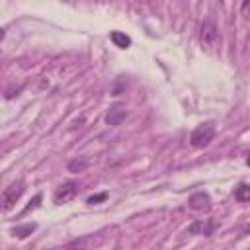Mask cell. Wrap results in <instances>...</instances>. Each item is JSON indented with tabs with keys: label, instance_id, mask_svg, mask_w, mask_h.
Returning <instances> with one entry per match:
<instances>
[{
	"label": "cell",
	"instance_id": "1",
	"mask_svg": "<svg viewBox=\"0 0 250 250\" xmlns=\"http://www.w3.org/2000/svg\"><path fill=\"white\" fill-rule=\"evenodd\" d=\"M215 137V123L213 121H206L202 125H197L191 135H190V145L195 148H204L207 147Z\"/></svg>",
	"mask_w": 250,
	"mask_h": 250
},
{
	"label": "cell",
	"instance_id": "2",
	"mask_svg": "<svg viewBox=\"0 0 250 250\" xmlns=\"http://www.w3.org/2000/svg\"><path fill=\"white\" fill-rule=\"evenodd\" d=\"M22 193H24V182L22 180L10 184L2 191V195H0V211H10L18 204V199L22 197Z\"/></svg>",
	"mask_w": 250,
	"mask_h": 250
},
{
	"label": "cell",
	"instance_id": "3",
	"mask_svg": "<svg viewBox=\"0 0 250 250\" xmlns=\"http://www.w3.org/2000/svg\"><path fill=\"white\" fill-rule=\"evenodd\" d=\"M199 39H202V45L213 49L219 45L221 35H219V28L213 22H204L202 24V33H199Z\"/></svg>",
	"mask_w": 250,
	"mask_h": 250
},
{
	"label": "cell",
	"instance_id": "4",
	"mask_svg": "<svg viewBox=\"0 0 250 250\" xmlns=\"http://www.w3.org/2000/svg\"><path fill=\"white\" fill-rule=\"evenodd\" d=\"M76 193H78V184H76V182H65V184L59 186V190L55 191L53 202H55L57 206L69 204V202H73V199L76 197Z\"/></svg>",
	"mask_w": 250,
	"mask_h": 250
},
{
	"label": "cell",
	"instance_id": "5",
	"mask_svg": "<svg viewBox=\"0 0 250 250\" xmlns=\"http://www.w3.org/2000/svg\"><path fill=\"white\" fill-rule=\"evenodd\" d=\"M125 118H127V110L121 104H114L110 108L108 116H106V123L112 125V127H116V125H121L125 121Z\"/></svg>",
	"mask_w": 250,
	"mask_h": 250
},
{
	"label": "cell",
	"instance_id": "6",
	"mask_svg": "<svg viewBox=\"0 0 250 250\" xmlns=\"http://www.w3.org/2000/svg\"><path fill=\"white\" fill-rule=\"evenodd\" d=\"M190 207L195 209V211H207V209L211 207V199H209L207 193L197 191V193H193V195L190 197Z\"/></svg>",
	"mask_w": 250,
	"mask_h": 250
},
{
	"label": "cell",
	"instance_id": "7",
	"mask_svg": "<svg viewBox=\"0 0 250 250\" xmlns=\"http://www.w3.org/2000/svg\"><path fill=\"white\" fill-rule=\"evenodd\" d=\"M110 39H112V43H114L116 47H119V49L131 47V37L125 35L123 31H112V33H110Z\"/></svg>",
	"mask_w": 250,
	"mask_h": 250
},
{
	"label": "cell",
	"instance_id": "8",
	"mask_svg": "<svg viewBox=\"0 0 250 250\" xmlns=\"http://www.w3.org/2000/svg\"><path fill=\"white\" fill-rule=\"evenodd\" d=\"M35 229H37V225H35V223H26V225L14 227V229H12V235H14V236H18V238H28Z\"/></svg>",
	"mask_w": 250,
	"mask_h": 250
},
{
	"label": "cell",
	"instance_id": "9",
	"mask_svg": "<svg viewBox=\"0 0 250 250\" xmlns=\"http://www.w3.org/2000/svg\"><path fill=\"white\" fill-rule=\"evenodd\" d=\"M67 168H69V172H73V174L84 172V170L88 168V161H86V159H74V161H71V162L67 164Z\"/></svg>",
	"mask_w": 250,
	"mask_h": 250
},
{
	"label": "cell",
	"instance_id": "10",
	"mask_svg": "<svg viewBox=\"0 0 250 250\" xmlns=\"http://www.w3.org/2000/svg\"><path fill=\"white\" fill-rule=\"evenodd\" d=\"M235 197L238 199V202L246 204L248 199H250V186H248V184H240V186L235 190Z\"/></svg>",
	"mask_w": 250,
	"mask_h": 250
},
{
	"label": "cell",
	"instance_id": "11",
	"mask_svg": "<svg viewBox=\"0 0 250 250\" xmlns=\"http://www.w3.org/2000/svg\"><path fill=\"white\" fill-rule=\"evenodd\" d=\"M213 229H215V223H207V225H204V223H195L193 227H190V233H202V235H211L213 233Z\"/></svg>",
	"mask_w": 250,
	"mask_h": 250
},
{
	"label": "cell",
	"instance_id": "12",
	"mask_svg": "<svg viewBox=\"0 0 250 250\" xmlns=\"http://www.w3.org/2000/svg\"><path fill=\"white\" fill-rule=\"evenodd\" d=\"M41 199H43V195H41V193H37V195L31 199V202H29V206H28V207L22 211V215H26V213H29V211L37 209V207H39V204H41Z\"/></svg>",
	"mask_w": 250,
	"mask_h": 250
},
{
	"label": "cell",
	"instance_id": "13",
	"mask_svg": "<svg viewBox=\"0 0 250 250\" xmlns=\"http://www.w3.org/2000/svg\"><path fill=\"white\" fill-rule=\"evenodd\" d=\"M106 199H108V191H102V193H96V195H90V197L86 199V204L94 206V204H100V202H106Z\"/></svg>",
	"mask_w": 250,
	"mask_h": 250
},
{
	"label": "cell",
	"instance_id": "14",
	"mask_svg": "<svg viewBox=\"0 0 250 250\" xmlns=\"http://www.w3.org/2000/svg\"><path fill=\"white\" fill-rule=\"evenodd\" d=\"M246 12H248V0H244V2H242V14L246 16Z\"/></svg>",
	"mask_w": 250,
	"mask_h": 250
},
{
	"label": "cell",
	"instance_id": "15",
	"mask_svg": "<svg viewBox=\"0 0 250 250\" xmlns=\"http://www.w3.org/2000/svg\"><path fill=\"white\" fill-rule=\"evenodd\" d=\"M2 39H4V29L0 28V41H2Z\"/></svg>",
	"mask_w": 250,
	"mask_h": 250
}]
</instances>
